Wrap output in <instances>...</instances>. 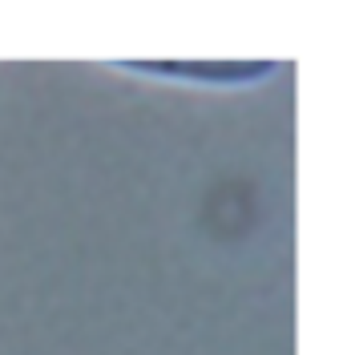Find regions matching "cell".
<instances>
[{
	"instance_id": "cell-1",
	"label": "cell",
	"mask_w": 343,
	"mask_h": 355,
	"mask_svg": "<svg viewBox=\"0 0 343 355\" xmlns=\"http://www.w3.org/2000/svg\"><path fill=\"white\" fill-rule=\"evenodd\" d=\"M121 69L161 81H182V85H214V89H238L267 81L274 61H121Z\"/></svg>"
}]
</instances>
